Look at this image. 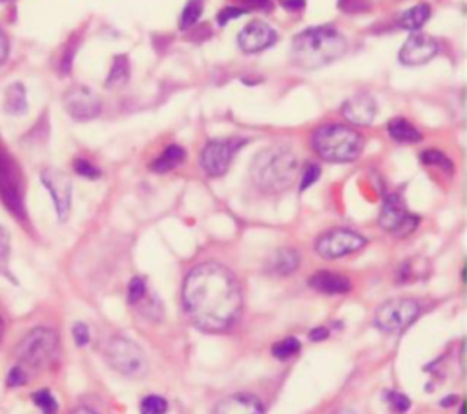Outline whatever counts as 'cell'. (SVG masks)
Instances as JSON below:
<instances>
[{"mask_svg":"<svg viewBox=\"0 0 467 414\" xmlns=\"http://www.w3.org/2000/svg\"><path fill=\"white\" fill-rule=\"evenodd\" d=\"M183 307L199 331L223 333L239 318L243 296L230 270L217 263H201L184 280Z\"/></svg>","mask_w":467,"mask_h":414,"instance_id":"obj_1","label":"cell"},{"mask_svg":"<svg viewBox=\"0 0 467 414\" xmlns=\"http://www.w3.org/2000/svg\"><path fill=\"white\" fill-rule=\"evenodd\" d=\"M347 49V42L331 26H318L296 35L290 48V57L299 67L318 70L334 63Z\"/></svg>","mask_w":467,"mask_h":414,"instance_id":"obj_2","label":"cell"},{"mask_svg":"<svg viewBox=\"0 0 467 414\" xmlns=\"http://www.w3.org/2000/svg\"><path fill=\"white\" fill-rule=\"evenodd\" d=\"M298 174V157L287 146H272L263 150L254 164L252 177L254 183L269 193L283 192L294 183Z\"/></svg>","mask_w":467,"mask_h":414,"instance_id":"obj_3","label":"cell"},{"mask_svg":"<svg viewBox=\"0 0 467 414\" xmlns=\"http://www.w3.org/2000/svg\"><path fill=\"white\" fill-rule=\"evenodd\" d=\"M312 148L329 163H352L360 157L363 139L349 126L325 125L314 132Z\"/></svg>","mask_w":467,"mask_h":414,"instance_id":"obj_4","label":"cell"},{"mask_svg":"<svg viewBox=\"0 0 467 414\" xmlns=\"http://www.w3.org/2000/svg\"><path fill=\"white\" fill-rule=\"evenodd\" d=\"M0 201L17 219L26 216L24 177L13 155L0 145Z\"/></svg>","mask_w":467,"mask_h":414,"instance_id":"obj_5","label":"cell"},{"mask_svg":"<svg viewBox=\"0 0 467 414\" xmlns=\"http://www.w3.org/2000/svg\"><path fill=\"white\" fill-rule=\"evenodd\" d=\"M58 337L52 328L37 327L24 336L17 347V358L31 369H42L55 358Z\"/></svg>","mask_w":467,"mask_h":414,"instance_id":"obj_6","label":"cell"},{"mask_svg":"<svg viewBox=\"0 0 467 414\" xmlns=\"http://www.w3.org/2000/svg\"><path fill=\"white\" fill-rule=\"evenodd\" d=\"M420 316V303L414 299L398 298L389 299L378 307L374 316V325L381 333L395 334L404 333L411 323Z\"/></svg>","mask_w":467,"mask_h":414,"instance_id":"obj_7","label":"cell"},{"mask_svg":"<svg viewBox=\"0 0 467 414\" xmlns=\"http://www.w3.org/2000/svg\"><path fill=\"white\" fill-rule=\"evenodd\" d=\"M106 360L111 369L125 376H141L146 369V356L132 340L111 337L106 345Z\"/></svg>","mask_w":467,"mask_h":414,"instance_id":"obj_8","label":"cell"},{"mask_svg":"<svg viewBox=\"0 0 467 414\" xmlns=\"http://www.w3.org/2000/svg\"><path fill=\"white\" fill-rule=\"evenodd\" d=\"M367 245V239L360 236L358 232L347 230V228H336L327 234H323L316 241V252L325 260H338L352 252H358Z\"/></svg>","mask_w":467,"mask_h":414,"instance_id":"obj_9","label":"cell"},{"mask_svg":"<svg viewBox=\"0 0 467 414\" xmlns=\"http://www.w3.org/2000/svg\"><path fill=\"white\" fill-rule=\"evenodd\" d=\"M378 221L383 230L390 232L395 236H407L418 227V217L405 210L404 202L398 196H387Z\"/></svg>","mask_w":467,"mask_h":414,"instance_id":"obj_10","label":"cell"},{"mask_svg":"<svg viewBox=\"0 0 467 414\" xmlns=\"http://www.w3.org/2000/svg\"><path fill=\"white\" fill-rule=\"evenodd\" d=\"M239 146V141L234 139L210 141L201 152L203 170L210 177H219V175L227 174L228 166H230Z\"/></svg>","mask_w":467,"mask_h":414,"instance_id":"obj_11","label":"cell"},{"mask_svg":"<svg viewBox=\"0 0 467 414\" xmlns=\"http://www.w3.org/2000/svg\"><path fill=\"white\" fill-rule=\"evenodd\" d=\"M64 108L75 120L95 119L101 113V99L88 86H73L64 95Z\"/></svg>","mask_w":467,"mask_h":414,"instance_id":"obj_12","label":"cell"},{"mask_svg":"<svg viewBox=\"0 0 467 414\" xmlns=\"http://www.w3.org/2000/svg\"><path fill=\"white\" fill-rule=\"evenodd\" d=\"M40 179L54 199L58 221H66L72 207V181L58 170H44Z\"/></svg>","mask_w":467,"mask_h":414,"instance_id":"obj_13","label":"cell"},{"mask_svg":"<svg viewBox=\"0 0 467 414\" xmlns=\"http://www.w3.org/2000/svg\"><path fill=\"white\" fill-rule=\"evenodd\" d=\"M276 37L278 35H276L272 26H269L263 20H254V22L241 29L237 42H239V48L245 54H260V51L270 48L276 42Z\"/></svg>","mask_w":467,"mask_h":414,"instance_id":"obj_14","label":"cell"},{"mask_svg":"<svg viewBox=\"0 0 467 414\" xmlns=\"http://www.w3.org/2000/svg\"><path fill=\"white\" fill-rule=\"evenodd\" d=\"M438 54V42L424 33H416L407 39L400 49V61L405 66H418L429 63Z\"/></svg>","mask_w":467,"mask_h":414,"instance_id":"obj_15","label":"cell"},{"mask_svg":"<svg viewBox=\"0 0 467 414\" xmlns=\"http://www.w3.org/2000/svg\"><path fill=\"white\" fill-rule=\"evenodd\" d=\"M342 113L352 125L369 126L376 117V102L367 93H356L345 101Z\"/></svg>","mask_w":467,"mask_h":414,"instance_id":"obj_16","label":"cell"},{"mask_svg":"<svg viewBox=\"0 0 467 414\" xmlns=\"http://www.w3.org/2000/svg\"><path fill=\"white\" fill-rule=\"evenodd\" d=\"M263 405L252 395H234L223 398L214 414H263Z\"/></svg>","mask_w":467,"mask_h":414,"instance_id":"obj_17","label":"cell"},{"mask_svg":"<svg viewBox=\"0 0 467 414\" xmlns=\"http://www.w3.org/2000/svg\"><path fill=\"white\" fill-rule=\"evenodd\" d=\"M308 285L312 287L314 290L323 292V294H347L351 290V281L347 278H343L340 274H334V272H327V270H322V272H316V274L308 280Z\"/></svg>","mask_w":467,"mask_h":414,"instance_id":"obj_18","label":"cell"},{"mask_svg":"<svg viewBox=\"0 0 467 414\" xmlns=\"http://www.w3.org/2000/svg\"><path fill=\"white\" fill-rule=\"evenodd\" d=\"M299 266V254L294 248H281L269 261V270L278 276H289Z\"/></svg>","mask_w":467,"mask_h":414,"instance_id":"obj_19","label":"cell"},{"mask_svg":"<svg viewBox=\"0 0 467 414\" xmlns=\"http://www.w3.org/2000/svg\"><path fill=\"white\" fill-rule=\"evenodd\" d=\"M389 130L390 139H395L396 143H420L422 141V134L414 125H411L409 120L405 119H393L387 126Z\"/></svg>","mask_w":467,"mask_h":414,"instance_id":"obj_20","label":"cell"},{"mask_svg":"<svg viewBox=\"0 0 467 414\" xmlns=\"http://www.w3.org/2000/svg\"><path fill=\"white\" fill-rule=\"evenodd\" d=\"M184 157H187V154H184V150L181 148V146L170 145L168 148L164 150L163 154L152 163V170L157 172V174H166L170 170L177 168L179 164L184 161Z\"/></svg>","mask_w":467,"mask_h":414,"instance_id":"obj_21","label":"cell"},{"mask_svg":"<svg viewBox=\"0 0 467 414\" xmlns=\"http://www.w3.org/2000/svg\"><path fill=\"white\" fill-rule=\"evenodd\" d=\"M6 111L11 116H22L28 110V101H26V88L20 82L11 84L6 90Z\"/></svg>","mask_w":467,"mask_h":414,"instance_id":"obj_22","label":"cell"},{"mask_svg":"<svg viewBox=\"0 0 467 414\" xmlns=\"http://www.w3.org/2000/svg\"><path fill=\"white\" fill-rule=\"evenodd\" d=\"M431 17V8L427 4H418L405 11L400 19V28L407 31H418Z\"/></svg>","mask_w":467,"mask_h":414,"instance_id":"obj_23","label":"cell"},{"mask_svg":"<svg viewBox=\"0 0 467 414\" xmlns=\"http://www.w3.org/2000/svg\"><path fill=\"white\" fill-rule=\"evenodd\" d=\"M128 72H130V66H128V58L126 55H119L113 61V66L110 70V77H108L106 84L108 86H120L128 81Z\"/></svg>","mask_w":467,"mask_h":414,"instance_id":"obj_24","label":"cell"},{"mask_svg":"<svg viewBox=\"0 0 467 414\" xmlns=\"http://www.w3.org/2000/svg\"><path fill=\"white\" fill-rule=\"evenodd\" d=\"M299 349H301V343H299L298 337H285V340L278 342L274 347H272V354H274V358H278V360L285 361L296 356L299 352Z\"/></svg>","mask_w":467,"mask_h":414,"instance_id":"obj_25","label":"cell"},{"mask_svg":"<svg viewBox=\"0 0 467 414\" xmlns=\"http://www.w3.org/2000/svg\"><path fill=\"white\" fill-rule=\"evenodd\" d=\"M201 13H203L201 0H190V2L184 6L183 15H181V29L192 28V26L201 19Z\"/></svg>","mask_w":467,"mask_h":414,"instance_id":"obj_26","label":"cell"},{"mask_svg":"<svg viewBox=\"0 0 467 414\" xmlns=\"http://www.w3.org/2000/svg\"><path fill=\"white\" fill-rule=\"evenodd\" d=\"M141 414H164L168 411V401L164 400L163 396L152 395L143 398L139 405Z\"/></svg>","mask_w":467,"mask_h":414,"instance_id":"obj_27","label":"cell"},{"mask_svg":"<svg viewBox=\"0 0 467 414\" xmlns=\"http://www.w3.org/2000/svg\"><path fill=\"white\" fill-rule=\"evenodd\" d=\"M420 161L424 164H433V166H440V168L451 172L453 170V163L448 159V155L438 152V150H425L420 155Z\"/></svg>","mask_w":467,"mask_h":414,"instance_id":"obj_28","label":"cell"},{"mask_svg":"<svg viewBox=\"0 0 467 414\" xmlns=\"http://www.w3.org/2000/svg\"><path fill=\"white\" fill-rule=\"evenodd\" d=\"M33 401L44 414H57L58 404H57V400H55V396L52 395L49 390L44 389V390H39V392H35Z\"/></svg>","mask_w":467,"mask_h":414,"instance_id":"obj_29","label":"cell"},{"mask_svg":"<svg viewBox=\"0 0 467 414\" xmlns=\"http://www.w3.org/2000/svg\"><path fill=\"white\" fill-rule=\"evenodd\" d=\"M387 404L398 414H404L411 409V400L402 392H387Z\"/></svg>","mask_w":467,"mask_h":414,"instance_id":"obj_30","label":"cell"},{"mask_svg":"<svg viewBox=\"0 0 467 414\" xmlns=\"http://www.w3.org/2000/svg\"><path fill=\"white\" fill-rule=\"evenodd\" d=\"M145 294H146L145 280L137 276V278H134V280L128 283V301H130V303H134V305L139 303L141 299L145 298Z\"/></svg>","mask_w":467,"mask_h":414,"instance_id":"obj_31","label":"cell"},{"mask_svg":"<svg viewBox=\"0 0 467 414\" xmlns=\"http://www.w3.org/2000/svg\"><path fill=\"white\" fill-rule=\"evenodd\" d=\"M319 175H322V168H319L318 164H314V163L307 164L303 170V175H301V184H299V190L305 192L307 188H310L314 183H316V181H318Z\"/></svg>","mask_w":467,"mask_h":414,"instance_id":"obj_32","label":"cell"},{"mask_svg":"<svg viewBox=\"0 0 467 414\" xmlns=\"http://www.w3.org/2000/svg\"><path fill=\"white\" fill-rule=\"evenodd\" d=\"M73 170H75L79 175L88 177V179H97L99 175H101V172H99V168H97L95 164H92L86 159H75V163H73Z\"/></svg>","mask_w":467,"mask_h":414,"instance_id":"obj_33","label":"cell"},{"mask_svg":"<svg viewBox=\"0 0 467 414\" xmlns=\"http://www.w3.org/2000/svg\"><path fill=\"white\" fill-rule=\"evenodd\" d=\"M26 381H28V376H26V371L22 367H13V369L8 372V378H6L8 387H20L24 385Z\"/></svg>","mask_w":467,"mask_h":414,"instance_id":"obj_34","label":"cell"},{"mask_svg":"<svg viewBox=\"0 0 467 414\" xmlns=\"http://www.w3.org/2000/svg\"><path fill=\"white\" fill-rule=\"evenodd\" d=\"M73 340L79 347H86L90 343V328L84 323H75L73 325Z\"/></svg>","mask_w":467,"mask_h":414,"instance_id":"obj_35","label":"cell"},{"mask_svg":"<svg viewBox=\"0 0 467 414\" xmlns=\"http://www.w3.org/2000/svg\"><path fill=\"white\" fill-rule=\"evenodd\" d=\"M243 13H245V10H241V8H225V10L219 11V15H217V22H219V26H225L228 20L237 19Z\"/></svg>","mask_w":467,"mask_h":414,"instance_id":"obj_36","label":"cell"},{"mask_svg":"<svg viewBox=\"0 0 467 414\" xmlns=\"http://www.w3.org/2000/svg\"><path fill=\"white\" fill-rule=\"evenodd\" d=\"M10 254V234L0 225V260H4Z\"/></svg>","mask_w":467,"mask_h":414,"instance_id":"obj_37","label":"cell"},{"mask_svg":"<svg viewBox=\"0 0 467 414\" xmlns=\"http://www.w3.org/2000/svg\"><path fill=\"white\" fill-rule=\"evenodd\" d=\"M10 55V42H8V37L6 33L0 29V64L6 63V58Z\"/></svg>","mask_w":467,"mask_h":414,"instance_id":"obj_38","label":"cell"},{"mask_svg":"<svg viewBox=\"0 0 467 414\" xmlns=\"http://www.w3.org/2000/svg\"><path fill=\"white\" fill-rule=\"evenodd\" d=\"M308 337L312 340V342H323V340H327L329 337V328L327 327H316L310 331Z\"/></svg>","mask_w":467,"mask_h":414,"instance_id":"obj_39","label":"cell"},{"mask_svg":"<svg viewBox=\"0 0 467 414\" xmlns=\"http://www.w3.org/2000/svg\"><path fill=\"white\" fill-rule=\"evenodd\" d=\"M283 6L287 8V10H292V11L303 10L305 0H283Z\"/></svg>","mask_w":467,"mask_h":414,"instance_id":"obj_40","label":"cell"},{"mask_svg":"<svg viewBox=\"0 0 467 414\" xmlns=\"http://www.w3.org/2000/svg\"><path fill=\"white\" fill-rule=\"evenodd\" d=\"M458 401V396H448V398H443L442 400V407H451Z\"/></svg>","mask_w":467,"mask_h":414,"instance_id":"obj_41","label":"cell"},{"mask_svg":"<svg viewBox=\"0 0 467 414\" xmlns=\"http://www.w3.org/2000/svg\"><path fill=\"white\" fill-rule=\"evenodd\" d=\"M73 414H95V413H93V411H90V409H79V411H75Z\"/></svg>","mask_w":467,"mask_h":414,"instance_id":"obj_42","label":"cell"},{"mask_svg":"<svg viewBox=\"0 0 467 414\" xmlns=\"http://www.w3.org/2000/svg\"><path fill=\"white\" fill-rule=\"evenodd\" d=\"M336 414H358L356 411H352V409H342V411H338Z\"/></svg>","mask_w":467,"mask_h":414,"instance_id":"obj_43","label":"cell"},{"mask_svg":"<svg viewBox=\"0 0 467 414\" xmlns=\"http://www.w3.org/2000/svg\"><path fill=\"white\" fill-rule=\"evenodd\" d=\"M2 336H4V321L0 318V340H2Z\"/></svg>","mask_w":467,"mask_h":414,"instance_id":"obj_44","label":"cell"}]
</instances>
